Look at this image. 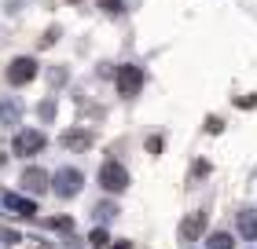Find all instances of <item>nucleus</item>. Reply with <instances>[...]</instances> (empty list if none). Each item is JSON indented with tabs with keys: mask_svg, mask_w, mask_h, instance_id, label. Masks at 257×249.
I'll return each mask as SVG.
<instances>
[{
	"mask_svg": "<svg viewBox=\"0 0 257 249\" xmlns=\"http://www.w3.org/2000/svg\"><path fill=\"white\" fill-rule=\"evenodd\" d=\"M81 183H85V176H81L77 169H59V172H55V180H52V191L59 198H74L81 191Z\"/></svg>",
	"mask_w": 257,
	"mask_h": 249,
	"instance_id": "nucleus-5",
	"label": "nucleus"
},
{
	"mask_svg": "<svg viewBox=\"0 0 257 249\" xmlns=\"http://www.w3.org/2000/svg\"><path fill=\"white\" fill-rule=\"evenodd\" d=\"M239 231H242V238H257V212L253 209L239 212Z\"/></svg>",
	"mask_w": 257,
	"mask_h": 249,
	"instance_id": "nucleus-10",
	"label": "nucleus"
},
{
	"mask_svg": "<svg viewBox=\"0 0 257 249\" xmlns=\"http://www.w3.org/2000/svg\"><path fill=\"white\" fill-rule=\"evenodd\" d=\"M19 117H22V106L15 99H4L0 103V121L4 125H19Z\"/></svg>",
	"mask_w": 257,
	"mask_h": 249,
	"instance_id": "nucleus-11",
	"label": "nucleus"
},
{
	"mask_svg": "<svg viewBox=\"0 0 257 249\" xmlns=\"http://www.w3.org/2000/svg\"><path fill=\"white\" fill-rule=\"evenodd\" d=\"M37 114H41V121H52V117H55V103L48 99V103H41L37 106Z\"/></svg>",
	"mask_w": 257,
	"mask_h": 249,
	"instance_id": "nucleus-16",
	"label": "nucleus"
},
{
	"mask_svg": "<svg viewBox=\"0 0 257 249\" xmlns=\"http://www.w3.org/2000/svg\"><path fill=\"white\" fill-rule=\"evenodd\" d=\"M209 249H235V242H231L228 231H213L209 234Z\"/></svg>",
	"mask_w": 257,
	"mask_h": 249,
	"instance_id": "nucleus-12",
	"label": "nucleus"
},
{
	"mask_svg": "<svg viewBox=\"0 0 257 249\" xmlns=\"http://www.w3.org/2000/svg\"><path fill=\"white\" fill-rule=\"evenodd\" d=\"M66 4H81V0H66Z\"/></svg>",
	"mask_w": 257,
	"mask_h": 249,
	"instance_id": "nucleus-23",
	"label": "nucleus"
},
{
	"mask_svg": "<svg viewBox=\"0 0 257 249\" xmlns=\"http://www.w3.org/2000/svg\"><path fill=\"white\" fill-rule=\"evenodd\" d=\"M63 147L66 150H88L92 147V132H85V128H70V132H63Z\"/></svg>",
	"mask_w": 257,
	"mask_h": 249,
	"instance_id": "nucleus-8",
	"label": "nucleus"
},
{
	"mask_svg": "<svg viewBox=\"0 0 257 249\" xmlns=\"http://www.w3.org/2000/svg\"><path fill=\"white\" fill-rule=\"evenodd\" d=\"M44 143H48V136L41 128H19L15 139H11V150H15V158H33V154L44 150Z\"/></svg>",
	"mask_w": 257,
	"mask_h": 249,
	"instance_id": "nucleus-1",
	"label": "nucleus"
},
{
	"mask_svg": "<svg viewBox=\"0 0 257 249\" xmlns=\"http://www.w3.org/2000/svg\"><path fill=\"white\" fill-rule=\"evenodd\" d=\"M147 150H151V154L166 150V139H162V136H151V139H147Z\"/></svg>",
	"mask_w": 257,
	"mask_h": 249,
	"instance_id": "nucleus-18",
	"label": "nucleus"
},
{
	"mask_svg": "<svg viewBox=\"0 0 257 249\" xmlns=\"http://www.w3.org/2000/svg\"><path fill=\"white\" fill-rule=\"evenodd\" d=\"M0 165H4V154H0Z\"/></svg>",
	"mask_w": 257,
	"mask_h": 249,
	"instance_id": "nucleus-24",
	"label": "nucleus"
},
{
	"mask_svg": "<svg viewBox=\"0 0 257 249\" xmlns=\"http://www.w3.org/2000/svg\"><path fill=\"white\" fill-rule=\"evenodd\" d=\"M48 227H52V231H74V220H70V216H52Z\"/></svg>",
	"mask_w": 257,
	"mask_h": 249,
	"instance_id": "nucleus-14",
	"label": "nucleus"
},
{
	"mask_svg": "<svg viewBox=\"0 0 257 249\" xmlns=\"http://www.w3.org/2000/svg\"><path fill=\"white\" fill-rule=\"evenodd\" d=\"M33 77H37V59L19 55V59L8 63V81H11V85H30Z\"/></svg>",
	"mask_w": 257,
	"mask_h": 249,
	"instance_id": "nucleus-4",
	"label": "nucleus"
},
{
	"mask_svg": "<svg viewBox=\"0 0 257 249\" xmlns=\"http://www.w3.org/2000/svg\"><path fill=\"white\" fill-rule=\"evenodd\" d=\"M140 88H144V70L140 66H121L118 70V96H125V99H133V96H140Z\"/></svg>",
	"mask_w": 257,
	"mask_h": 249,
	"instance_id": "nucleus-3",
	"label": "nucleus"
},
{
	"mask_svg": "<svg viewBox=\"0 0 257 249\" xmlns=\"http://www.w3.org/2000/svg\"><path fill=\"white\" fill-rule=\"evenodd\" d=\"M4 205L15 212V216H37V205H33L30 198H22V194H4Z\"/></svg>",
	"mask_w": 257,
	"mask_h": 249,
	"instance_id": "nucleus-9",
	"label": "nucleus"
},
{
	"mask_svg": "<svg viewBox=\"0 0 257 249\" xmlns=\"http://www.w3.org/2000/svg\"><path fill=\"white\" fill-rule=\"evenodd\" d=\"M55 41H59V26H52V30H48V33L41 37V48H52Z\"/></svg>",
	"mask_w": 257,
	"mask_h": 249,
	"instance_id": "nucleus-17",
	"label": "nucleus"
},
{
	"mask_svg": "<svg viewBox=\"0 0 257 249\" xmlns=\"http://www.w3.org/2000/svg\"><path fill=\"white\" fill-rule=\"evenodd\" d=\"M107 249H133V242H114V245H107Z\"/></svg>",
	"mask_w": 257,
	"mask_h": 249,
	"instance_id": "nucleus-22",
	"label": "nucleus"
},
{
	"mask_svg": "<svg viewBox=\"0 0 257 249\" xmlns=\"http://www.w3.org/2000/svg\"><path fill=\"white\" fill-rule=\"evenodd\" d=\"M99 187H103V191H110V194H121L128 187V169L121 161H103L99 165Z\"/></svg>",
	"mask_w": 257,
	"mask_h": 249,
	"instance_id": "nucleus-2",
	"label": "nucleus"
},
{
	"mask_svg": "<svg viewBox=\"0 0 257 249\" xmlns=\"http://www.w3.org/2000/svg\"><path fill=\"white\" fill-rule=\"evenodd\" d=\"M99 11H107V15H121L125 11V0H96Z\"/></svg>",
	"mask_w": 257,
	"mask_h": 249,
	"instance_id": "nucleus-13",
	"label": "nucleus"
},
{
	"mask_svg": "<svg viewBox=\"0 0 257 249\" xmlns=\"http://www.w3.org/2000/svg\"><path fill=\"white\" fill-rule=\"evenodd\" d=\"M202 227H206V212H195V216H188L180 223V242H195L198 234H202Z\"/></svg>",
	"mask_w": 257,
	"mask_h": 249,
	"instance_id": "nucleus-7",
	"label": "nucleus"
},
{
	"mask_svg": "<svg viewBox=\"0 0 257 249\" xmlns=\"http://www.w3.org/2000/svg\"><path fill=\"white\" fill-rule=\"evenodd\" d=\"M48 183H52V176L44 172V169H37V165L22 172V187H26L30 194H41V191H48Z\"/></svg>",
	"mask_w": 257,
	"mask_h": 249,
	"instance_id": "nucleus-6",
	"label": "nucleus"
},
{
	"mask_svg": "<svg viewBox=\"0 0 257 249\" xmlns=\"http://www.w3.org/2000/svg\"><path fill=\"white\" fill-rule=\"evenodd\" d=\"M235 103H239V106H257V96H239Z\"/></svg>",
	"mask_w": 257,
	"mask_h": 249,
	"instance_id": "nucleus-21",
	"label": "nucleus"
},
{
	"mask_svg": "<svg viewBox=\"0 0 257 249\" xmlns=\"http://www.w3.org/2000/svg\"><path fill=\"white\" fill-rule=\"evenodd\" d=\"M96 212H99V216H114V212H118V209H114L110 201H107V205H103V201H99V209H96Z\"/></svg>",
	"mask_w": 257,
	"mask_h": 249,
	"instance_id": "nucleus-20",
	"label": "nucleus"
},
{
	"mask_svg": "<svg viewBox=\"0 0 257 249\" xmlns=\"http://www.w3.org/2000/svg\"><path fill=\"white\" fill-rule=\"evenodd\" d=\"M107 242H110V234L103 231V227H96V231H92V245H96V249H107Z\"/></svg>",
	"mask_w": 257,
	"mask_h": 249,
	"instance_id": "nucleus-15",
	"label": "nucleus"
},
{
	"mask_svg": "<svg viewBox=\"0 0 257 249\" xmlns=\"http://www.w3.org/2000/svg\"><path fill=\"white\" fill-rule=\"evenodd\" d=\"M206 128H209V132H220V128H224V121H220V117H206Z\"/></svg>",
	"mask_w": 257,
	"mask_h": 249,
	"instance_id": "nucleus-19",
	"label": "nucleus"
}]
</instances>
